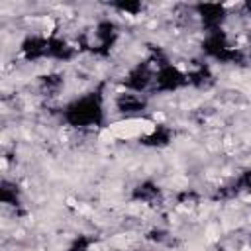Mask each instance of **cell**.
<instances>
[{
    "label": "cell",
    "mask_w": 251,
    "mask_h": 251,
    "mask_svg": "<svg viewBox=\"0 0 251 251\" xmlns=\"http://www.w3.org/2000/svg\"><path fill=\"white\" fill-rule=\"evenodd\" d=\"M104 118V110H102V100L98 94L90 92L86 96L76 98L75 102H71L65 108V120L67 124L75 126V127H90V126H98Z\"/></svg>",
    "instance_id": "cell-1"
},
{
    "label": "cell",
    "mask_w": 251,
    "mask_h": 251,
    "mask_svg": "<svg viewBox=\"0 0 251 251\" xmlns=\"http://www.w3.org/2000/svg\"><path fill=\"white\" fill-rule=\"evenodd\" d=\"M184 84H188V76L178 67H173L169 63L157 67L155 82H153V86L157 90H161V92H173V90L182 88Z\"/></svg>",
    "instance_id": "cell-2"
},
{
    "label": "cell",
    "mask_w": 251,
    "mask_h": 251,
    "mask_svg": "<svg viewBox=\"0 0 251 251\" xmlns=\"http://www.w3.org/2000/svg\"><path fill=\"white\" fill-rule=\"evenodd\" d=\"M155 69L149 65V63H139V65H135L129 73H127V76H126V86L131 90V92H143V90H147L153 82H155Z\"/></svg>",
    "instance_id": "cell-3"
},
{
    "label": "cell",
    "mask_w": 251,
    "mask_h": 251,
    "mask_svg": "<svg viewBox=\"0 0 251 251\" xmlns=\"http://www.w3.org/2000/svg\"><path fill=\"white\" fill-rule=\"evenodd\" d=\"M194 10H196V16L200 18L202 25H204L208 31L222 29V24H224L226 18H227L226 8H224L222 4H198Z\"/></svg>",
    "instance_id": "cell-4"
},
{
    "label": "cell",
    "mask_w": 251,
    "mask_h": 251,
    "mask_svg": "<svg viewBox=\"0 0 251 251\" xmlns=\"http://www.w3.org/2000/svg\"><path fill=\"white\" fill-rule=\"evenodd\" d=\"M116 104V110L126 114V116H131V114H141L145 108H147V98L139 92H120L114 100Z\"/></svg>",
    "instance_id": "cell-5"
},
{
    "label": "cell",
    "mask_w": 251,
    "mask_h": 251,
    "mask_svg": "<svg viewBox=\"0 0 251 251\" xmlns=\"http://www.w3.org/2000/svg\"><path fill=\"white\" fill-rule=\"evenodd\" d=\"M47 49H49V39L43 35H29L22 41V53L31 61L47 57Z\"/></svg>",
    "instance_id": "cell-6"
},
{
    "label": "cell",
    "mask_w": 251,
    "mask_h": 251,
    "mask_svg": "<svg viewBox=\"0 0 251 251\" xmlns=\"http://www.w3.org/2000/svg\"><path fill=\"white\" fill-rule=\"evenodd\" d=\"M73 55H75V47H71L69 41H65L61 37H49L47 57L57 59V61H69Z\"/></svg>",
    "instance_id": "cell-7"
},
{
    "label": "cell",
    "mask_w": 251,
    "mask_h": 251,
    "mask_svg": "<svg viewBox=\"0 0 251 251\" xmlns=\"http://www.w3.org/2000/svg\"><path fill=\"white\" fill-rule=\"evenodd\" d=\"M159 196H161L159 186L153 184V182H149V180L139 182V184L133 188V200L143 202V204H153V202L159 200Z\"/></svg>",
    "instance_id": "cell-8"
},
{
    "label": "cell",
    "mask_w": 251,
    "mask_h": 251,
    "mask_svg": "<svg viewBox=\"0 0 251 251\" xmlns=\"http://www.w3.org/2000/svg\"><path fill=\"white\" fill-rule=\"evenodd\" d=\"M169 141H171V129L167 126H155L143 137V143L151 147H163V145H169Z\"/></svg>",
    "instance_id": "cell-9"
},
{
    "label": "cell",
    "mask_w": 251,
    "mask_h": 251,
    "mask_svg": "<svg viewBox=\"0 0 251 251\" xmlns=\"http://www.w3.org/2000/svg\"><path fill=\"white\" fill-rule=\"evenodd\" d=\"M186 76H188V84H194L196 88H208L214 82V76H212L210 69L204 67V65H200L194 71L186 73Z\"/></svg>",
    "instance_id": "cell-10"
},
{
    "label": "cell",
    "mask_w": 251,
    "mask_h": 251,
    "mask_svg": "<svg viewBox=\"0 0 251 251\" xmlns=\"http://www.w3.org/2000/svg\"><path fill=\"white\" fill-rule=\"evenodd\" d=\"M0 200L4 204H10V206H16L18 204V190H16V184H10V182H2V188H0Z\"/></svg>",
    "instance_id": "cell-11"
},
{
    "label": "cell",
    "mask_w": 251,
    "mask_h": 251,
    "mask_svg": "<svg viewBox=\"0 0 251 251\" xmlns=\"http://www.w3.org/2000/svg\"><path fill=\"white\" fill-rule=\"evenodd\" d=\"M61 86H63V78H61V75H45V76L41 78V88H43V92L55 94Z\"/></svg>",
    "instance_id": "cell-12"
},
{
    "label": "cell",
    "mask_w": 251,
    "mask_h": 251,
    "mask_svg": "<svg viewBox=\"0 0 251 251\" xmlns=\"http://www.w3.org/2000/svg\"><path fill=\"white\" fill-rule=\"evenodd\" d=\"M114 8L120 10V12H126V14L135 16L143 8V4H139V2H120V4H114Z\"/></svg>",
    "instance_id": "cell-13"
},
{
    "label": "cell",
    "mask_w": 251,
    "mask_h": 251,
    "mask_svg": "<svg viewBox=\"0 0 251 251\" xmlns=\"http://www.w3.org/2000/svg\"><path fill=\"white\" fill-rule=\"evenodd\" d=\"M67 251H90V239L88 237H76Z\"/></svg>",
    "instance_id": "cell-14"
},
{
    "label": "cell",
    "mask_w": 251,
    "mask_h": 251,
    "mask_svg": "<svg viewBox=\"0 0 251 251\" xmlns=\"http://www.w3.org/2000/svg\"><path fill=\"white\" fill-rule=\"evenodd\" d=\"M235 184H237L239 190H249V192H251V169L243 171L241 176H239V180H237Z\"/></svg>",
    "instance_id": "cell-15"
},
{
    "label": "cell",
    "mask_w": 251,
    "mask_h": 251,
    "mask_svg": "<svg viewBox=\"0 0 251 251\" xmlns=\"http://www.w3.org/2000/svg\"><path fill=\"white\" fill-rule=\"evenodd\" d=\"M245 10H247V12L251 14V2H247V4H245Z\"/></svg>",
    "instance_id": "cell-16"
}]
</instances>
